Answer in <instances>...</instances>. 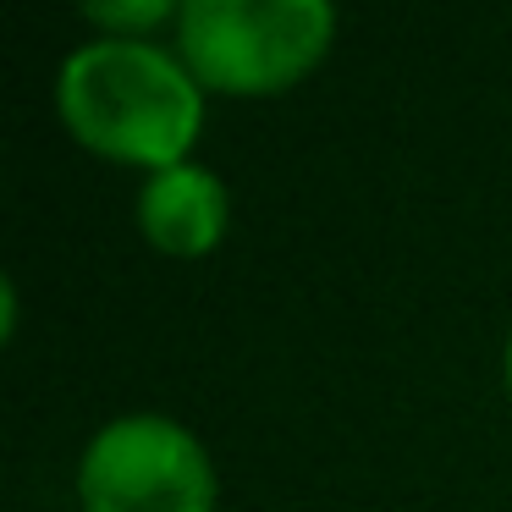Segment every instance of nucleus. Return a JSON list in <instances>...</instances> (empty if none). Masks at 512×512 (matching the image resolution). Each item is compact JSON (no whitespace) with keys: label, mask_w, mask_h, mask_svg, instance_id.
Returning <instances> with one entry per match:
<instances>
[{"label":"nucleus","mask_w":512,"mask_h":512,"mask_svg":"<svg viewBox=\"0 0 512 512\" xmlns=\"http://www.w3.org/2000/svg\"><path fill=\"white\" fill-rule=\"evenodd\" d=\"M56 111L72 144L144 177L193 160L204 89L177 50L155 39H89L56 72Z\"/></svg>","instance_id":"1"},{"label":"nucleus","mask_w":512,"mask_h":512,"mask_svg":"<svg viewBox=\"0 0 512 512\" xmlns=\"http://www.w3.org/2000/svg\"><path fill=\"white\" fill-rule=\"evenodd\" d=\"M336 45V6L325 0H188L177 17V56L204 94L276 100L298 89Z\"/></svg>","instance_id":"2"},{"label":"nucleus","mask_w":512,"mask_h":512,"mask_svg":"<svg viewBox=\"0 0 512 512\" xmlns=\"http://www.w3.org/2000/svg\"><path fill=\"white\" fill-rule=\"evenodd\" d=\"M221 479L188 424L166 413H122L78 457L83 512H215Z\"/></svg>","instance_id":"3"},{"label":"nucleus","mask_w":512,"mask_h":512,"mask_svg":"<svg viewBox=\"0 0 512 512\" xmlns=\"http://www.w3.org/2000/svg\"><path fill=\"white\" fill-rule=\"evenodd\" d=\"M232 226V193L199 160L166 166L155 177H144L138 188V232L155 254L166 259H204L226 243Z\"/></svg>","instance_id":"4"},{"label":"nucleus","mask_w":512,"mask_h":512,"mask_svg":"<svg viewBox=\"0 0 512 512\" xmlns=\"http://www.w3.org/2000/svg\"><path fill=\"white\" fill-rule=\"evenodd\" d=\"M78 17L94 28V39H155V28L177 23L182 6H171V0H105V6H83Z\"/></svg>","instance_id":"5"},{"label":"nucleus","mask_w":512,"mask_h":512,"mask_svg":"<svg viewBox=\"0 0 512 512\" xmlns=\"http://www.w3.org/2000/svg\"><path fill=\"white\" fill-rule=\"evenodd\" d=\"M12 331H17V281L6 276L0 281V336L12 342Z\"/></svg>","instance_id":"6"},{"label":"nucleus","mask_w":512,"mask_h":512,"mask_svg":"<svg viewBox=\"0 0 512 512\" xmlns=\"http://www.w3.org/2000/svg\"><path fill=\"white\" fill-rule=\"evenodd\" d=\"M501 380H507V397H512V336H507V353H501Z\"/></svg>","instance_id":"7"}]
</instances>
